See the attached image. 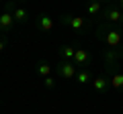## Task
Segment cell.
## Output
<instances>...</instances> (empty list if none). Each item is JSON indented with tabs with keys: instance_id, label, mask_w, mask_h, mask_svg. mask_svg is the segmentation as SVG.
<instances>
[{
	"instance_id": "7a4b0ae2",
	"label": "cell",
	"mask_w": 123,
	"mask_h": 114,
	"mask_svg": "<svg viewBox=\"0 0 123 114\" xmlns=\"http://www.w3.org/2000/svg\"><path fill=\"white\" fill-rule=\"evenodd\" d=\"M62 22H64L68 29L76 31L78 35H86V33L92 29V22L90 21H86L84 16H76V14H72V12L62 14Z\"/></svg>"
},
{
	"instance_id": "8fae6325",
	"label": "cell",
	"mask_w": 123,
	"mask_h": 114,
	"mask_svg": "<svg viewBox=\"0 0 123 114\" xmlns=\"http://www.w3.org/2000/svg\"><path fill=\"white\" fill-rule=\"evenodd\" d=\"M76 79H78V83H88V82H92V71L88 69V67H82V69L78 67Z\"/></svg>"
},
{
	"instance_id": "52a82bcc",
	"label": "cell",
	"mask_w": 123,
	"mask_h": 114,
	"mask_svg": "<svg viewBox=\"0 0 123 114\" xmlns=\"http://www.w3.org/2000/svg\"><path fill=\"white\" fill-rule=\"evenodd\" d=\"M35 25H37V29L39 31H45V33H49L53 29V18L49 16V14H39V16H35Z\"/></svg>"
},
{
	"instance_id": "5b68a950",
	"label": "cell",
	"mask_w": 123,
	"mask_h": 114,
	"mask_svg": "<svg viewBox=\"0 0 123 114\" xmlns=\"http://www.w3.org/2000/svg\"><path fill=\"white\" fill-rule=\"evenodd\" d=\"M72 61H74L78 67H88V65H90V61H92V57H90V53H88L86 49L78 47V49H76V53H74V59H72Z\"/></svg>"
},
{
	"instance_id": "4fadbf2b",
	"label": "cell",
	"mask_w": 123,
	"mask_h": 114,
	"mask_svg": "<svg viewBox=\"0 0 123 114\" xmlns=\"http://www.w3.org/2000/svg\"><path fill=\"white\" fill-rule=\"evenodd\" d=\"M74 53H76V49L70 47V45L60 47V57H62V59H66V61H72V59H74Z\"/></svg>"
},
{
	"instance_id": "d6986e66",
	"label": "cell",
	"mask_w": 123,
	"mask_h": 114,
	"mask_svg": "<svg viewBox=\"0 0 123 114\" xmlns=\"http://www.w3.org/2000/svg\"><path fill=\"white\" fill-rule=\"evenodd\" d=\"M2 2H4V4H6V2H10V0H2Z\"/></svg>"
},
{
	"instance_id": "30bf717a",
	"label": "cell",
	"mask_w": 123,
	"mask_h": 114,
	"mask_svg": "<svg viewBox=\"0 0 123 114\" xmlns=\"http://www.w3.org/2000/svg\"><path fill=\"white\" fill-rule=\"evenodd\" d=\"M109 82H111V88L123 90V73H121V71H113V73H109Z\"/></svg>"
},
{
	"instance_id": "7c38bea8",
	"label": "cell",
	"mask_w": 123,
	"mask_h": 114,
	"mask_svg": "<svg viewBox=\"0 0 123 114\" xmlns=\"http://www.w3.org/2000/svg\"><path fill=\"white\" fill-rule=\"evenodd\" d=\"M86 12H88V16H98L103 12V4H98L97 0H90L86 4Z\"/></svg>"
},
{
	"instance_id": "2e32d148",
	"label": "cell",
	"mask_w": 123,
	"mask_h": 114,
	"mask_svg": "<svg viewBox=\"0 0 123 114\" xmlns=\"http://www.w3.org/2000/svg\"><path fill=\"white\" fill-rule=\"evenodd\" d=\"M6 47H8V37H6V35H2V33H0V53L4 51Z\"/></svg>"
},
{
	"instance_id": "44dd1931",
	"label": "cell",
	"mask_w": 123,
	"mask_h": 114,
	"mask_svg": "<svg viewBox=\"0 0 123 114\" xmlns=\"http://www.w3.org/2000/svg\"><path fill=\"white\" fill-rule=\"evenodd\" d=\"M0 104H2V100H0Z\"/></svg>"
},
{
	"instance_id": "9a60e30c",
	"label": "cell",
	"mask_w": 123,
	"mask_h": 114,
	"mask_svg": "<svg viewBox=\"0 0 123 114\" xmlns=\"http://www.w3.org/2000/svg\"><path fill=\"white\" fill-rule=\"evenodd\" d=\"M43 86H45L47 90H51L53 86H55V79H53L51 75H47V78H43Z\"/></svg>"
},
{
	"instance_id": "6da1fadb",
	"label": "cell",
	"mask_w": 123,
	"mask_h": 114,
	"mask_svg": "<svg viewBox=\"0 0 123 114\" xmlns=\"http://www.w3.org/2000/svg\"><path fill=\"white\" fill-rule=\"evenodd\" d=\"M97 35L111 49L121 47V43H123V31H121V26H117V25H109V22L107 25H101L97 29Z\"/></svg>"
},
{
	"instance_id": "8992f818",
	"label": "cell",
	"mask_w": 123,
	"mask_h": 114,
	"mask_svg": "<svg viewBox=\"0 0 123 114\" xmlns=\"http://www.w3.org/2000/svg\"><path fill=\"white\" fill-rule=\"evenodd\" d=\"M14 16H12V12H2L0 14V33H2V35H8L10 31H12V25H14Z\"/></svg>"
},
{
	"instance_id": "9c48e42d",
	"label": "cell",
	"mask_w": 123,
	"mask_h": 114,
	"mask_svg": "<svg viewBox=\"0 0 123 114\" xmlns=\"http://www.w3.org/2000/svg\"><path fill=\"white\" fill-rule=\"evenodd\" d=\"M12 16H14L17 22H27V21H29V10H27L25 6H14Z\"/></svg>"
},
{
	"instance_id": "3957f363",
	"label": "cell",
	"mask_w": 123,
	"mask_h": 114,
	"mask_svg": "<svg viewBox=\"0 0 123 114\" xmlns=\"http://www.w3.org/2000/svg\"><path fill=\"white\" fill-rule=\"evenodd\" d=\"M101 16L105 18L109 25L123 26V8H119V6H115V4H109L107 8H103Z\"/></svg>"
},
{
	"instance_id": "ba28073f",
	"label": "cell",
	"mask_w": 123,
	"mask_h": 114,
	"mask_svg": "<svg viewBox=\"0 0 123 114\" xmlns=\"http://www.w3.org/2000/svg\"><path fill=\"white\" fill-rule=\"evenodd\" d=\"M92 86H94V90H97L98 94H105L107 88H111V82L107 75H101V78H94L92 79Z\"/></svg>"
},
{
	"instance_id": "e0dca14e",
	"label": "cell",
	"mask_w": 123,
	"mask_h": 114,
	"mask_svg": "<svg viewBox=\"0 0 123 114\" xmlns=\"http://www.w3.org/2000/svg\"><path fill=\"white\" fill-rule=\"evenodd\" d=\"M98 4H113V0H97Z\"/></svg>"
},
{
	"instance_id": "5bb4252c",
	"label": "cell",
	"mask_w": 123,
	"mask_h": 114,
	"mask_svg": "<svg viewBox=\"0 0 123 114\" xmlns=\"http://www.w3.org/2000/svg\"><path fill=\"white\" fill-rule=\"evenodd\" d=\"M37 73H39L41 78H47V75L51 73V65H49L47 61H43V59L37 61Z\"/></svg>"
},
{
	"instance_id": "ac0fdd59",
	"label": "cell",
	"mask_w": 123,
	"mask_h": 114,
	"mask_svg": "<svg viewBox=\"0 0 123 114\" xmlns=\"http://www.w3.org/2000/svg\"><path fill=\"white\" fill-rule=\"evenodd\" d=\"M117 6H119V8H123V0H117Z\"/></svg>"
},
{
	"instance_id": "277c9868",
	"label": "cell",
	"mask_w": 123,
	"mask_h": 114,
	"mask_svg": "<svg viewBox=\"0 0 123 114\" xmlns=\"http://www.w3.org/2000/svg\"><path fill=\"white\" fill-rule=\"evenodd\" d=\"M76 73H78V65L74 61H66V59H62L57 63V75L62 79H74Z\"/></svg>"
},
{
	"instance_id": "ffe728a7",
	"label": "cell",
	"mask_w": 123,
	"mask_h": 114,
	"mask_svg": "<svg viewBox=\"0 0 123 114\" xmlns=\"http://www.w3.org/2000/svg\"><path fill=\"white\" fill-rule=\"evenodd\" d=\"M18 2H27V0H18Z\"/></svg>"
}]
</instances>
